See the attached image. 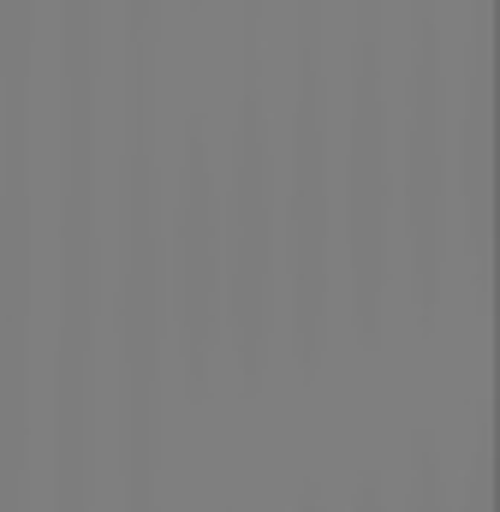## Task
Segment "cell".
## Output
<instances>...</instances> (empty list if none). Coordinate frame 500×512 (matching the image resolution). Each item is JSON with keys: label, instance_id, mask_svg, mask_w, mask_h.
Wrapping results in <instances>:
<instances>
[{"label": "cell", "instance_id": "obj_5", "mask_svg": "<svg viewBox=\"0 0 500 512\" xmlns=\"http://www.w3.org/2000/svg\"><path fill=\"white\" fill-rule=\"evenodd\" d=\"M167 274H173V328L185 346V364L203 370V358L227 340L221 334V179L209 173L203 137H185L179 179H173V233H167Z\"/></svg>", "mask_w": 500, "mask_h": 512}, {"label": "cell", "instance_id": "obj_3", "mask_svg": "<svg viewBox=\"0 0 500 512\" xmlns=\"http://www.w3.org/2000/svg\"><path fill=\"white\" fill-rule=\"evenodd\" d=\"M340 191H334V233L346 227L352 245V304L370 322L387 298L393 274V120H387V72H381V30L375 18L358 42V78H352V131L340 155Z\"/></svg>", "mask_w": 500, "mask_h": 512}, {"label": "cell", "instance_id": "obj_7", "mask_svg": "<svg viewBox=\"0 0 500 512\" xmlns=\"http://www.w3.org/2000/svg\"><path fill=\"white\" fill-rule=\"evenodd\" d=\"M399 512H453V501H447V471H441V459H435L429 441H417V453H411Z\"/></svg>", "mask_w": 500, "mask_h": 512}, {"label": "cell", "instance_id": "obj_1", "mask_svg": "<svg viewBox=\"0 0 500 512\" xmlns=\"http://www.w3.org/2000/svg\"><path fill=\"white\" fill-rule=\"evenodd\" d=\"M280 161V316L310 358L334 316V108L316 42L298 54L292 126Z\"/></svg>", "mask_w": 500, "mask_h": 512}, {"label": "cell", "instance_id": "obj_4", "mask_svg": "<svg viewBox=\"0 0 500 512\" xmlns=\"http://www.w3.org/2000/svg\"><path fill=\"white\" fill-rule=\"evenodd\" d=\"M447 84H441V42L429 0L417 6L411 30V78H405V126H399V161L393 191H405V251H411V286L429 304L441 280V245H447Z\"/></svg>", "mask_w": 500, "mask_h": 512}, {"label": "cell", "instance_id": "obj_6", "mask_svg": "<svg viewBox=\"0 0 500 512\" xmlns=\"http://www.w3.org/2000/svg\"><path fill=\"white\" fill-rule=\"evenodd\" d=\"M459 155H465V209H471V239L483 251V227H489V48L483 30L471 42V78H465V126H459Z\"/></svg>", "mask_w": 500, "mask_h": 512}, {"label": "cell", "instance_id": "obj_2", "mask_svg": "<svg viewBox=\"0 0 500 512\" xmlns=\"http://www.w3.org/2000/svg\"><path fill=\"white\" fill-rule=\"evenodd\" d=\"M262 90H245L221 179V334L245 364H262L280 322V161Z\"/></svg>", "mask_w": 500, "mask_h": 512}]
</instances>
